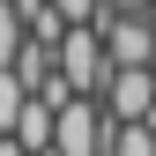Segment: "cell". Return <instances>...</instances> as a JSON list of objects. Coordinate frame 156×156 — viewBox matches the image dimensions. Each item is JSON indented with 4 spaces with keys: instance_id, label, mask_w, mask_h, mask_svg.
I'll use <instances>...</instances> for the list:
<instances>
[{
    "instance_id": "6da1fadb",
    "label": "cell",
    "mask_w": 156,
    "mask_h": 156,
    "mask_svg": "<svg viewBox=\"0 0 156 156\" xmlns=\"http://www.w3.org/2000/svg\"><path fill=\"white\" fill-rule=\"evenodd\" d=\"M60 82H67L74 97H97V104H104L112 52H104V37H97V23H89V30H67V45H60Z\"/></svg>"
},
{
    "instance_id": "7a4b0ae2",
    "label": "cell",
    "mask_w": 156,
    "mask_h": 156,
    "mask_svg": "<svg viewBox=\"0 0 156 156\" xmlns=\"http://www.w3.org/2000/svg\"><path fill=\"white\" fill-rule=\"evenodd\" d=\"M97 37H104L112 67H149L156 74V15H97Z\"/></svg>"
},
{
    "instance_id": "3957f363",
    "label": "cell",
    "mask_w": 156,
    "mask_h": 156,
    "mask_svg": "<svg viewBox=\"0 0 156 156\" xmlns=\"http://www.w3.org/2000/svg\"><path fill=\"white\" fill-rule=\"evenodd\" d=\"M104 112H112V126H156V74L149 67H112Z\"/></svg>"
},
{
    "instance_id": "277c9868",
    "label": "cell",
    "mask_w": 156,
    "mask_h": 156,
    "mask_svg": "<svg viewBox=\"0 0 156 156\" xmlns=\"http://www.w3.org/2000/svg\"><path fill=\"white\" fill-rule=\"evenodd\" d=\"M30 45V30H23V8L15 0H0V67H15V52Z\"/></svg>"
},
{
    "instance_id": "5b68a950",
    "label": "cell",
    "mask_w": 156,
    "mask_h": 156,
    "mask_svg": "<svg viewBox=\"0 0 156 156\" xmlns=\"http://www.w3.org/2000/svg\"><path fill=\"white\" fill-rule=\"evenodd\" d=\"M23 112H30V89L15 82V67H0V134H15Z\"/></svg>"
},
{
    "instance_id": "8992f818",
    "label": "cell",
    "mask_w": 156,
    "mask_h": 156,
    "mask_svg": "<svg viewBox=\"0 0 156 156\" xmlns=\"http://www.w3.org/2000/svg\"><path fill=\"white\" fill-rule=\"evenodd\" d=\"M104 156H156V126H112Z\"/></svg>"
},
{
    "instance_id": "52a82bcc",
    "label": "cell",
    "mask_w": 156,
    "mask_h": 156,
    "mask_svg": "<svg viewBox=\"0 0 156 156\" xmlns=\"http://www.w3.org/2000/svg\"><path fill=\"white\" fill-rule=\"evenodd\" d=\"M52 8H60V15H67V23H74V30H89V23H97V15H104V0H52Z\"/></svg>"
},
{
    "instance_id": "ba28073f",
    "label": "cell",
    "mask_w": 156,
    "mask_h": 156,
    "mask_svg": "<svg viewBox=\"0 0 156 156\" xmlns=\"http://www.w3.org/2000/svg\"><path fill=\"white\" fill-rule=\"evenodd\" d=\"M112 15H156V0H104Z\"/></svg>"
}]
</instances>
